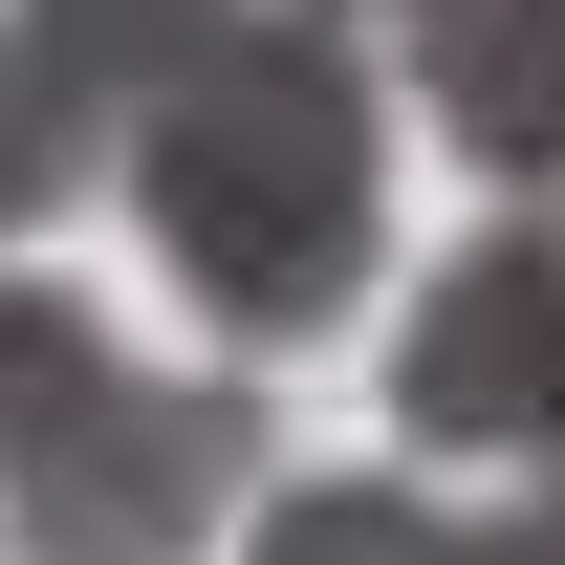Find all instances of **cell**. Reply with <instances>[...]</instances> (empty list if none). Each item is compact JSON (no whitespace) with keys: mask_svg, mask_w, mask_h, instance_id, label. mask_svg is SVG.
Listing matches in <instances>:
<instances>
[{"mask_svg":"<svg viewBox=\"0 0 565 565\" xmlns=\"http://www.w3.org/2000/svg\"><path fill=\"white\" fill-rule=\"evenodd\" d=\"M109 196L152 217V262L196 282L217 349H305V327H349L370 217H392V87L327 0H217V44L152 87Z\"/></svg>","mask_w":565,"mask_h":565,"instance_id":"obj_1","label":"cell"},{"mask_svg":"<svg viewBox=\"0 0 565 565\" xmlns=\"http://www.w3.org/2000/svg\"><path fill=\"white\" fill-rule=\"evenodd\" d=\"M87 349H109V327H87L66 282H44V262H0V414H44V392H66Z\"/></svg>","mask_w":565,"mask_h":565,"instance_id":"obj_7","label":"cell"},{"mask_svg":"<svg viewBox=\"0 0 565 565\" xmlns=\"http://www.w3.org/2000/svg\"><path fill=\"white\" fill-rule=\"evenodd\" d=\"M457 565H565V457H544L522 500H500V522H457Z\"/></svg>","mask_w":565,"mask_h":565,"instance_id":"obj_8","label":"cell"},{"mask_svg":"<svg viewBox=\"0 0 565 565\" xmlns=\"http://www.w3.org/2000/svg\"><path fill=\"white\" fill-rule=\"evenodd\" d=\"M414 109L500 196H565V0H414Z\"/></svg>","mask_w":565,"mask_h":565,"instance_id":"obj_5","label":"cell"},{"mask_svg":"<svg viewBox=\"0 0 565 565\" xmlns=\"http://www.w3.org/2000/svg\"><path fill=\"white\" fill-rule=\"evenodd\" d=\"M196 44H217V0H0V239L109 196Z\"/></svg>","mask_w":565,"mask_h":565,"instance_id":"obj_4","label":"cell"},{"mask_svg":"<svg viewBox=\"0 0 565 565\" xmlns=\"http://www.w3.org/2000/svg\"><path fill=\"white\" fill-rule=\"evenodd\" d=\"M392 435L414 457H500V479H544L565 457V217H479L457 262L414 282V327H392Z\"/></svg>","mask_w":565,"mask_h":565,"instance_id":"obj_3","label":"cell"},{"mask_svg":"<svg viewBox=\"0 0 565 565\" xmlns=\"http://www.w3.org/2000/svg\"><path fill=\"white\" fill-rule=\"evenodd\" d=\"M262 479V414L217 370H131L87 349L44 414H0V544L22 565H196Z\"/></svg>","mask_w":565,"mask_h":565,"instance_id":"obj_2","label":"cell"},{"mask_svg":"<svg viewBox=\"0 0 565 565\" xmlns=\"http://www.w3.org/2000/svg\"><path fill=\"white\" fill-rule=\"evenodd\" d=\"M239 565H457V522H435L414 479H282Z\"/></svg>","mask_w":565,"mask_h":565,"instance_id":"obj_6","label":"cell"}]
</instances>
